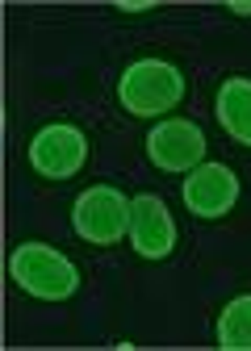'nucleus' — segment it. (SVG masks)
<instances>
[{
	"label": "nucleus",
	"mask_w": 251,
	"mask_h": 351,
	"mask_svg": "<svg viewBox=\"0 0 251 351\" xmlns=\"http://www.w3.org/2000/svg\"><path fill=\"white\" fill-rule=\"evenodd\" d=\"M189 101V75L172 59H134L117 75V105L130 117H167Z\"/></svg>",
	"instance_id": "nucleus-1"
},
{
	"label": "nucleus",
	"mask_w": 251,
	"mask_h": 351,
	"mask_svg": "<svg viewBox=\"0 0 251 351\" xmlns=\"http://www.w3.org/2000/svg\"><path fill=\"white\" fill-rule=\"evenodd\" d=\"M9 276L21 293L38 301H67L80 289V268L51 243H17L9 255Z\"/></svg>",
	"instance_id": "nucleus-2"
},
{
	"label": "nucleus",
	"mask_w": 251,
	"mask_h": 351,
	"mask_svg": "<svg viewBox=\"0 0 251 351\" xmlns=\"http://www.w3.org/2000/svg\"><path fill=\"white\" fill-rule=\"evenodd\" d=\"M130 205L134 197L117 193L113 184H93L71 205V230L88 247H117L130 239Z\"/></svg>",
	"instance_id": "nucleus-3"
},
{
	"label": "nucleus",
	"mask_w": 251,
	"mask_h": 351,
	"mask_svg": "<svg viewBox=\"0 0 251 351\" xmlns=\"http://www.w3.org/2000/svg\"><path fill=\"white\" fill-rule=\"evenodd\" d=\"M84 163H88V134L71 121H51L29 138V167L38 180L63 184L84 171Z\"/></svg>",
	"instance_id": "nucleus-4"
},
{
	"label": "nucleus",
	"mask_w": 251,
	"mask_h": 351,
	"mask_svg": "<svg viewBox=\"0 0 251 351\" xmlns=\"http://www.w3.org/2000/svg\"><path fill=\"white\" fill-rule=\"evenodd\" d=\"M147 159L167 176H189L205 163V130L189 117H163L147 134Z\"/></svg>",
	"instance_id": "nucleus-5"
},
{
	"label": "nucleus",
	"mask_w": 251,
	"mask_h": 351,
	"mask_svg": "<svg viewBox=\"0 0 251 351\" xmlns=\"http://www.w3.org/2000/svg\"><path fill=\"white\" fill-rule=\"evenodd\" d=\"M180 197H184V209L201 222H218L226 217L239 201V176L226 167V163H197L184 184H180Z\"/></svg>",
	"instance_id": "nucleus-6"
},
{
	"label": "nucleus",
	"mask_w": 251,
	"mask_h": 351,
	"mask_svg": "<svg viewBox=\"0 0 251 351\" xmlns=\"http://www.w3.org/2000/svg\"><path fill=\"white\" fill-rule=\"evenodd\" d=\"M130 243L143 259H167L176 247V222L167 205L151 193H139L130 205Z\"/></svg>",
	"instance_id": "nucleus-7"
},
{
	"label": "nucleus",
	"mask_w": 251,
	"mask_h": 351,
	"mask_svg": "<svg viewBox=\"0 0 251 351\" xmlns=\"http://www.w3.org/2000/svg\"><path fill=\"white\" fill-rule=\"evenodd\" d=\"M214 117L226 138L251 151V75H226L214 97Z\"/></svg>",
	"instance_id": "nucleus-8"
},
{
	"label": "nucleus",
	"mask_w": 251,
	"mask_h": 351,
	"mask_svg": "<svg viewBox=\"0 0 251 351\" xmlns=\"http://www.w3.org/2000/svg\"><path fill=\"white\" fill-rule=\"evenodd\" d=\"M214 339H218L222 351H251V293L230 297L218 310Z\"/></svg>",
	"instance_id": "nucleus-9"
},
{
	"label": "nucleus",
	"mask_w": 251,
	"mask_h": 351,
	"mask_svg": "<svg viewBox=\"0 0 251 351\" xmlns=\"http://www.w3.org/2000/svg\"><path fill=\"white\" fill-rule=\"evenodd\" d=\"M117 13H126V17H139V13H155L159 5H151V0H143V5H113Z\"/></svg>",
	"instance_id": "nucleus-10"
},
{
	"label": "nucleus",
	"mask_w": 251,
	"mask_h": 351,
	"mask_svg": "<svg viewBox=\"0 0 251 351\" xmlns=\"http://www.w3.org/2000/svg\"><path fill=\"white\" fill-rule=\"evenodd\" d=\"M226 13H235V17H251V5L247 0H230V5H222Z\"/></svg>",
	"instance_id": "nucleus-11"
}]
</instances>
